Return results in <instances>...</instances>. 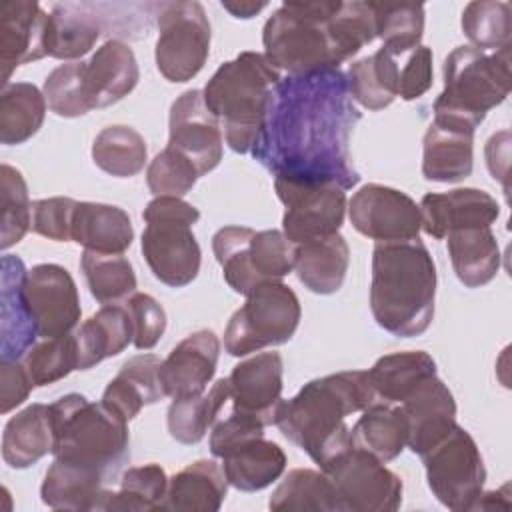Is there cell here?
<instances>
[{"label": "cell", "mask_w": 512, "mask_h": 512, "mask_svg": "<svg viewBox=\"0 0 512 512\" xmlns=\"http://www.w3.org/2000/svg\"><path fill=\"white\" fill-rule=\"evenodd\" d=\"M280 80V70L262 52L246 50L224 62L206 82L204 102L220 120L230 150L252 152L272 90Z\"/></svg>", "instance_id": "5"}, {"label": "cell", "mask_w": 512, "mask_h": 512, "mask_svg": "<svg viewBox=\"0 0 512 512\" xmlns=\"http://www.w3.org/2000/svg\"><path fill=\"white\" fill-rule=\"evenodd\" d=\"M366 372L376 398L400 404L422 380L436 374V362L424 350H406L378 358Z\"/></svg>", "instance_id": "38"}, {"label": "cell", "mask_w": 512, "mask_h": 512, "mask_svg": "<svg viewBox=\"0 0 512 512\" xmlns=\"http://www.w3.org/2000/svg\"><path fill=\"white\" fill-rule=\"evenodd\" d=\"M274 190L286 206L282 232L296 246L336 234L346 216V190L334 184H302L274 180Z\"/></svg>", "instance_id": "15"}, {"label": "cell", "mask_w": 512, "mask_h": 512, "mask_svg": "<svg viewBox=\"0 0 512 512\" xmlns=\"http://www.w3.org/2000/svg\"><path fill=\"white\" fill-rule=\"evenodd\" d=\"M220 340L212 330H198L186 336L160 364V382L164 394L188 398L206 392L216 374Z\"/></svg>", "instance_id": "22"}, {"label": "cell", "mask_w": 512, "mask_h": 512, "mask_svg": "<svg viewBox=\"0 0 512 512\" xmlns=\"http://www.w3.org/2000/svg\"><path fill=\"white\" fill-rule=\"evenodd\" d=\"M72 240L98 254H124L134 240L126 210L102 202H78L72 218Z\"/></svg>", "instance_id": "30"}, {"label": "cell", "mask_w": 512, "mask_h": 512, "mask_svg": "<svg viewBox=\"0 0 512 512\" xmlns=\"http://www.w3.org/2000/svg\"><path fill=\"white\" fill-rule=\"evenodd\" d=\"M376 22V36L382 48L400 58L420 46L424 34V6L398 2H370Z\"/></svg>", "instance_id": "43"}, {"label": "cell", "mask_w": 512, "mask_h": 512, "mask_svg": "<svg viewBox=\"0 0 512 512\" xmlns=\"http://www.w3.org/2000/svg\"><path fill=\"white\" fill-rule=\"evenodd\" d=\"M422 230L442 240L452 230L470 226H492L500 216L496 198L480 188H454L448 192L424 194L420 204Z\"/></svg>", "instance_id": "23"}, {"label": "cell", "mask_w": 512, "mask_h": 512, "mask_svg": "<svg viewBox=\"0 0 512 512\" xmlns=\"http://www.w3.org/2000/svg\"><path fill=\"white\" fill-rule=\"evenodd\" d=\"M168 146L184 154L200 176L212 172L224 152L220 120L208 110L202 90L182 92L170 106Z\"/></svg>", "instance_id": "17"}, {"label": "cell", "mask_w": 512, "mask_h": 512, "mask_svg": "<svg viewBox=\"0 0 512 512\" xmlns=\"http://www.w3.org/2000/svg\"><path fill=\"white\" fill-rule=\"evenodd\" d=\"M328 36L340 58L346 62L376 38V22L370 2H340L328 20Z\"/></svg>", "instance_id": "50"}, {"label": "cell", "mask_w": 512, "mask_h": 512, "mask_svg": "<svg viewBox=\"0 0 512 512\" xmlns=\"http://www.w3.org/2000/svg\"><path fill=\"white\" fill-rule=\"evenodd\" d=\"M80 268L92 298L100 304H116L136 292V274L124 254H98L84 250Z\"/></svg>", "instance_id": "45"}, {"label": "cell", "mask_w": 512, "mask_h": 512, "mask_svg": "<svg viewBox=\"0 0 512 512\" xmlns=\"http://www.w3.org/2000/svg\"><path fill=\"white\" fill-rule=\"evenodd\" d=\"M340 0L284 2L262 30L264 56L286 76H306L340 68V58L328 36V20Z\"/></svg>", "instance_id": "6"}, {"label": "cell", "mask_w": 512, "mask_h": 512, "mask_svg": "<svg viewBox=\"0 0 512 512\" xmlns=\"http://www.w3.org/2000/svg\"><path fill=\"white\" fill-rule=\"evenodd\" d=\"M224 470L214 460H196L168 480L160 510L218 512L228 494Z\"/></svg>", "instance_id": "29"}, {"label": "cell", "mask_w": 512, "mask_h": 512, "mask_svg": "<svg viewBox=\"0 0 512 512\" xmlns=\"http://www.w3.org/2000/svg\"><path fill=\"white\" fill-rule=\"evenodd\" d=\"M436 264L420 238L376 242L372 250L370 310L392 336L412 338L434 318Z\"/></svg>", "instance_id": "3"}, {"label": "cell", "mask_w": 512, "mask_h": 512, "mask_svg": "<svg viewBox=\"0 0 512 512\" xmlns=\"http://www.w3.org/2000/svg\"><path fill=\"white\" fill-rule=\"evenodd\" d=\"M26 274L28 270L18 256H2L0 360H22L40 336L26 298Z\"/></svg>", "instance_id": "20"}, {"label": "cell", "mask_w": 512, "mask_h": 512, "mask_svg": "<svg viewBox=\"0 0 512 512\" xmlns=\"http://www.w3.org/2000/svg\"><path fill=\"white\" fill-rule=\"evenodd\" d=\"M142 218V256L156 280L170 288L188 286L200 272L202 252L192 232L200 210L176 196H154Z\"/></svg>", "instance_id": "8"}, {"label": "cell", "mask_w": 512, "mask_h": 512, "mask_svg": "<svg viewBox=\"0 0 512 512\" xmlns=\"http://www.w3.org/2000/svg\"><path fill=\"white\" fill-rule=\"evenodd\" d=\"M102 34L100 16L80 4H56L48 14L46 54L76 62L92 50Z\"/></svg>", "instance_id": "36"}, {"label": "cell", "mask_w": 512, "mask_h": 512, "mask_svg": "<svg viewBox=\"0 0 512 512\" xmlns=\"http://www.w3.org/2000/svg\"><path fill=\"white\" fill-rule=\"evenodd\" d=\"M92 160L102 172L114 178L136 176L148 160L146 140L130 126H106L92 142Z\"/></svg>", "instance_id": "42"}, {"label": "cell", "mask_w": 512, "mask_h": 512, "mask_svg": "<svg viewBox=\"0 0 512 512\" xmlns=\"http://www.w3.org/2000/svg\"><path fill=\"white\" fill-rule=\"evenodd\" d=\"M200 178L196 166L178 150L166 146L158 152L146 170V184L154 196H176L188 194Z\"/></svg>", "instance_id": "51"}, {"label": "cell", "mask_w": 512, "mask_h": 512, "mask_svg": "<svg viewBox=\"0 0 512 512\" xmlns=\"http://www.w3.org/2000/svg\"><path fill=\"white\" fill-rule=\"evenodd\" d=\"M284 362L280 352H258L238 362L228 376L232 410L258 418L264 426L274 424L282 402Z\"/></svg>", "instance_id": "19"}, {"label": "cell", "mask_w": 512, "mask_h": 512, "mask_svg": "<svg viewBox=\"0 0 512 512\" xmlns=\"http://www.w3.org/2000/svg\"><path fill=\"white\" fill-rule=\"evenodd\" d=\"M300 300L282 280L258 284L230 316L224 348L230 356H248L268 346L286 344L300 324Z\"/></svg>", "instance_id": "11"}, {"label": "cell", "mask_w": 512, "mask_h": 512, "mask_svg": "<svg viewBox=\"0 0 512 512\" xmlns=\"http://www.w3.org/2000/svg\"><path fill=\"white\" fill-rule=\"evenodd\" d=\"M442 74L444 90L434 102V118L476 128L510 92V48L484 52L456 46L446 56Z\"/></svg>", "instance_id": "7"}, {"label": "cell", "mask_w": 512, "mask_h": 512, "mask_svg": "<svg viewBox=\"0 0 512 512\" xmlns=\"http://www.w3.org/2000/svg\"><path fill=\"white\" fill-rule=\"evenodd\" d=\"M86 62H64L44 80L42 94L50 112L60 118H78L92 110L86 94Z\"/></svg>", "instance_id": "48"}, {"label": "cell", "mask_w": 512, "mask_h": 512, "mask_svg": "<svg viewBox=\"0 0 512 512\" xmlns=\"http://www.w3.org/2000/svg\"><path fill=\"white\" fill-rule=\"evenodd\" d=\"M274 512H340L336 488L322 470L294 468L268 500Z\"/></svg>", "instance_id": "39"}, {"label": "cell", "mask_w": 512, "mask_h": 512, "mask_svg": "<svg viewBox=\"0 0 512 512\" xmlns=\"http://www.w3.org/2000/svg\"><path fill=\"white\" fill-rule=\"evenodd\" d=\"M350 264V248L340 232L294 246V272L314 294L328 296L342 288Z\"/></svg>", "instance_id": "28"}, {"label": "cell", "mask_w": 512, "mask_h": 512, "mask_svg": "<svg viewBox=\"0 0 512 512\" xmlns=\"http://www.w3.org/2000/svg\"><path fill=\"white\" fill-rule=\"evenodd\" d=\"M160 364L162 360L156 354L128 358L104 388L102 404L126 422L134 420L144 406L156 404L166 396L160 382Z\"/></svg>", "instance_id": "27"}, {"label": "cell", "mask_w": 512, "mask_h": 512, "mask_svg": "<svg viewBox=\"0 0 512 512\" xmlns=\"http://www.w3.org/2000/svg\"><path fill=\"white\" fill-rule=\"evenodd\" d=\"M46 98L30 82H10L0 94V142L16 146L30 140L44 122Z\"/></svg>", "instance_id": "40"}, {"label": "cell", "mask_w": 512, "mask_h": 512, "mask_svg": "<svg viewBox=\"0 0 512 512\" xmlns=\"http://www.w3.org/2000/svg\"><path fill=\"white\" fill-rule=\"evenodd\" d=\"M0 202V248L8 250L24 238L32 224V202L28 196V184L22 172L10 164L0 166Z\"/></svg>", "instance_id": "47"}, {"label": "cell", "mask_w": 512, "mask_h": 512, "mask_svg": "<svg viewBox=\"0 0 512 512\" xmlns=\"http://www.w3.org/2000/svg\"><path fill=\"white\" fill-rule=\"evenodd\" d=\"M54 432L46 404L34 402L12 416L2 432V460L16 470L30 468L52 454Z\"/></svg>", "instance_id": "35"}, {"label": "cell", "mask_w": 512, "mask_h": 512, "mask_svg": "<svg viewBox=\"0 0 512 512\" xmlns=\"http://www.w3.org/2000/svg\"><path fill=\"white\" fill-rule=\"evenodd\" d=\"M76 200L66 196L40 198L32 202V232L56 240L68 242L72 240V218L76 210Z\"/></svg>", "instance_id": "52"}, {"label": "cell", "mask_w": 512, "mask_h": 512, "mask_svg": "<svg viewBox=\"0 0 512 512\" xmlns=\"http://www.w3.org/2000/svg\"><path fill=\"white\" fill-rule=\"evenodd\" d=\"M48 12L34 0H12L0 8V66L2 86L10 84L12 72L46 54Z\"/></svg>", "instance_id": "21"}, {"label": "cell", "mask_w": 512, "mask_h": 512, "mask_svg": "<svg viewBox=\"0 0 512 512\" xmlns=\"http://www.w3.org/2000/svg\"><path fill=\"white\" fill-rule=\"evenodd\" d=\"M408 416L400 404L372 402L350 426L352 446L362 448L384 464L398 458L408 446Z\"/></svg>", "instance_id": "33"}, {"label": "cell", "mask_w": 512, "mask_h": 512, "mask_svg": "<svg viewBox=\"0 0 512 512\" xmlns=\"http://www.w3.org/2000/svg\"><path fill=\"white\" fill-rule=\"evenodd\" d=\"M360 118L340 68L286 76L272 90L250 154L274 180L350 190L360 182L350 156Z\"/></svg>", "instance_id": "1"}, {"label": "cell", "mask_w": 512, "mask_h": 512, "mask_svg": "<svg viewBox=\"0 0 512 512\" xmlns=\"http://www.w3.org/2000/svg\"><path fill=\"white\" fill-rule=\"evenodd\" d=\"M212 250L226 284L244 296L258 284L282 280L294 270V244L282 230L224 226L212 236Z\"/></svg>", "instance_id": "10"}, {"label": "cell", "mask_w": 512, "mask_h": 512, "mask_svg": "<svg viewBox=\"0 0 512 512\" xmlns=\"http://www.w3.org/2000/svg\"><path fill=\"white\" fill-rule=\"evenodd\" d=\"M56 460L112 482L130 462L128 422L100 402L70 392L48 406Z\"/></svg>", "instance_id": "4"}, {"label": "cell", "mask_w": 512, "mask_h": 512, "mask_svg": "<svg viewBox=\"0 0 512 512\" xmlns=\"http://www.w3.org/2000/svg\"><path fill=\"white\" fill-rule=\"evenodd\" d=\"M446 238L454 274L466 288H480L496 278L500 246L490 226L452 230Z\"/></svg>", "instance_id": "34"}, {"label": "cell", "mask_w": 512, "mask_h": 512, "mask_svg": "<svg viewBox=\"0 0 512 512\" xmlns=\"http://www.w3.org/2000/svg\"><path fill=\"white\" fill-rule=\"evenodd\" d=\"M376 400L366 370H342L306 382L290 400L282 398L274 426L322 470L352 446L346 416Z\"/></svg>", "instance_id": "2"}, {"label": "cell", "mask_w": 512, "mask_h": 512, "mask_svg": "<svg viewBox=\"0 0 512 512\" xmlns=\"http://www.w3.org/2000/svg\"><path fill=\"white\" fill-rule=\"evenodd\" d=\"M408 416V446L422 456L438 440H442L456 424V402L450 388L438 374L422 380L402 402Z\"/></svg>", "instance_id": "24"}, {"label": "cell", "mask_w": 512, "mask_h": 512, "mask_svg": "<svg viewBox=\"0 0 512 512\" xmlns=\"http://www.w3.org/2000/svg\"><path fill=\"white\" fill-rule=\"evenodd\" d=\"M508 144H510V132L502 130L498 134H492L486 144V164L494 178H498V164L504 172H508Z\"/></svg>", "instance_id": "56"}, {"label": "cell", "mask_w": 512, "mask_h": 512, "mask_svg": "<svg viewBox=\"0 0 512 512\" xmlns=\"http://www.w3.org/2000/svg\"><path fill=\"white\" fill-rule=\"evenodd\" d=\"M210 54V22L200 2L160 4L156 68L168 82H188L206 64Z\"/></svg>", "instance_id": "13"}, {"label": "cell", "mask_w": 512, "mask_h": 512, "mask_svg": "<svg viewBox=\"0 0 512 512\" xmlns=\"http://www.w3.org/2000/svg\"><path fill=\"white\" fill-rule=\"evenodd\" d=\"M26 298L40 338L72 334L80 324V296L74 278L60 264H36L26 274Z\"/></svg>", "instance_id": "18"}, {"label": "cell", "mask_w": 512, "mask_h": 512, "mask_svg": "<svg viewBox=\"0 0 512 512\" xmlns=\"http://www.w3.org/2000/svg\"><path fill=\"white\" fill-rule=\"evenodd\" d=\"M268 4L266 2H222V8L228 10L234 18H252L260 10H264Z\"/></svg>", "instance_id": "57"}, {"label": "cell", "mask_w": 512, "mask_h": 512, "mask_svg": "<svg viewBox=\"0 0 512 512\" xmlns=\"http://www.w3.org/2000/svg\"><path fill=\"white\" fill-rule=\"evenodd\" d=\"M34 388V382L22 360H0V412L18 408Z\"/></svg>", "instance_id": "55"}, {"label": "cell", "mask_w": 512, "mask_h": 512, "mask_svg": "<svg viewBox=\"0 0 512 512\" xmlns=\"http://www.w3.org/2000/svg\"><path fill=\"white\" fill-rule=\"evenodd\" d=\"M400 58L380 48L352 62L346 72L350 98L372 112L388 108L400 88Z\"/></svg>", "instance_id": "37"}, {"label": "cell", "mask_w": 512, "mask_h": 512, "mask_svg": "<svg viewBox=\"0 0 512 512\" xmlns=\"http://www.w3.org/2000/svg\"><path fill=\"white\" fill-rule=\"evenodd\" d=\"M34 386H48L78 370L76 336L66 334L58 338H42L22 358Z\"/></svg>", "instance_id": "49"}, {"label": "cell", "mask_w": 512, "mask_h": 512, "mask_svg": "<svg viewBox=\"0 0 512 512\" xmlns=\"http://www.w3.org/2000/svg\"><path fill=\"white\" fill-rule=\"evenodd\" d=\"M428 488L454 512L472 510L486 482V468L476 440L468 430L454 428L422 456Z\"/></svg>", "instance_id": "12"}, {"label": "cell", "mask_w": 512, "mask_h": 512, "mask_svg": "<svg viewBox=\"0 0 512 512\" xmlns=\"http://www.w3.org/2000/svg\"><path fill=\"white\" fill-rule=\"evenodd\" d=\"M168 476L160 464H144L132 466L124 470L120 478V488L108 492L104 510H128V512H148L160 510L166 490H168Z\"/></svg>", "instance_id": "44"}, {"label": "cell", "mask_w": 512, "mask_h": 512, "mask_svg": "<svg viewBox=\"0 0 512 512\" xmlns=\"http://www.w3.org/2000/svg\"><path fill=\"white\" fill-rule=\"evenodd\" d=\"M356 232L376 242L418 238L422 216L418 204L402 190L384 184H364L348 202Z\"/></svg>", "instance_id": "16"}, {"label": "cell", "mask_w": 512, "mask_h": 512, "mask_svg": "<svg viewBox=\"0 0 512 512\" xmlns=\"http://www.w3.org/2000/svg\"><path fill=\"white\" fill-rule=\"evenodd\" d=\"M86 94L94 108H108L126 98L140 80L132 48L122 40L104 42L86 62Z\"/></svg>", "instance_id": "26"}, {"label": "cell", "mask_w": 512, "mask_h": 512, "mask_svg": "<svg viewBox=\"0 0 512 512\" xmlns=\"http://www.w3.org/2000/svg\"><path fill=\"white\" fill-rule=\"evenodd\" d=\"M78 370H88L106 358L118 356L134 340L132 318L126 306L104 304L76 330Z\"/></svg>", "instance_id": "31"}, {"label": "cell", "mask_w": 512, "mask_h": 512, "mask_svg": "<svg viewBox=\"0 0 512 512\" xmlns=\"http://www.w3.org/2000/svg\"><path fill=\"white\" fill-rule=\"evenodd\" d=\"M472 126L434 118L422 140V174L430 182L454 184L472 174L474 168Z\"/></svg>", "instance_id": "25"}, {"label": "cell", "mask_w": 512, "mask_h": 512, "mask_svg": "<svg viewBox=\"0 0 512 512\" xmlns=\"http://www.w3.org/2000/svg\"><path fill=\"white\" fill-rule=\"evenodd\" d=\"M226 400H230L228 378L216 380L204 394L174 398L166 416L170 436L180 444H198L214 426Z\"/></svg>", "instance_id": "41"}, {"label": "cell", "mask_w": 512, "mask_h": 512, "mask_svg": "<svg viewBox=\"0 0 512 512\" xmlns=\"http://www.w3.org/2000/svg\"><path fill=\"white\" fill-rule=\"evenodd\" d=\"M264 428L258 418L236 410L214 422L210 452L222 460L220 466L228 484L240 492L264 490L286 470L284 450L264 438Z\"/></svg>", "instance_id": "9"}, {"label": "cell", "mask_w": 512, "mask_h": 512, "mask_svg": "<svg viewBox=\"0 0 512 512\" xmlns=\"http://www.w3.org/2000/svg\"><path fill=\"white\" fill-rule=\"evenodd\" d=\"M126 310L132 318V328H134L132 344L138 350L154 348L166 330L164 308L150 294L134 292L126 302Z\"/></svg>", "instance_id": "53"}, {"label": "cell", "mask_w": 512, "mask_h": 512, "mask_svg": "<svg viewBox=\"0 0 512 512\" xmlns=\"http://www.w3.org/2000/svg\"><path fill=\"white\" fill-rule=\"evenodd\" d=\"M460 26L464 36L470 40L472 48H478L484 52L510 48L512 10L508 2H498V0L468 2L462 12Z\"/></svg>", "instance_id": "46"}, {"label": "cell", "mask_w": 512, "mask_h": 512, "mask_svg": "<svg viewBox=\"0 0 512 512\" xmlns=\"http://www.w3.org/2000/svg\"><path fill=\"white\" fill-rule=\"evenodd\" d=\"M322 472L332 480L340 512H394L402 504V480L370 452L350 446Z\"/></svg>", "instance_id": "14"}, {"label": "cell", "mask_w": 512, "mask_h": 512, "mask_svg": "<svg viewBox=\"0 0 512 512\" xmlns=\"http://www.w3.org/2000/svg\"><path fill=\"white\" fill-rule=\"evenodd\" d=\"M108 492L102 476L56 458L40 486V498L48 508L74 512L104 510Z\"/></svg>", "instance_id": "32"}, {"label": "cell", "mask_w": 512, "mask_h": 512, "mask_svg": "<svg viewBox=\"0 0 512 512\" xmlns=\"http://www.w3.org/2000/svg\"><path fill=\"white\" fill-rule=\"evenodd\" d=\"M434 80L432 70V50L428 46H418L400 58V88L398 96L406 102L424 96Z\"/></svg>", "instance_id": "54"}]
</instances>
